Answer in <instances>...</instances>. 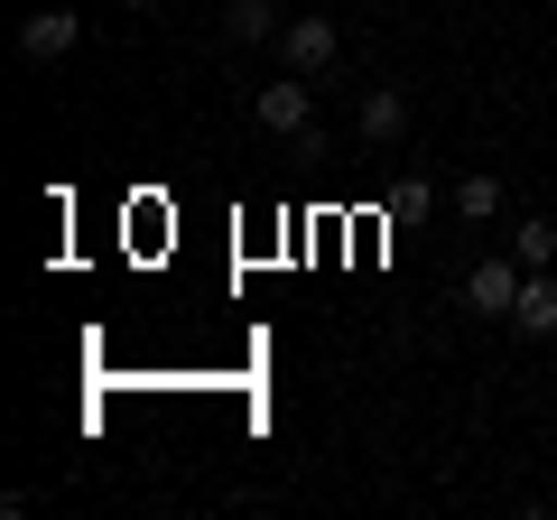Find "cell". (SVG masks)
<instances>
[{"instance_id": "6da1fadb", "label": "cell", "mask_w": 557, "mask_h": 520, "mask_svg": "<svg viewBox=\"0 0 557 520\" xmlns=\"http://www.w3.org/2000/svg\"><path fill=\"white\" fill-rule=\"evenodd\" d=\"M278 65H288V75H307V84H325V75L344 65V28L317 20V10H307V20H288V28H278Z\"/></svg>"}, {"instance_id": "7a4b0ae2", "label": "cell", "mask_w": 557, "mask_h": 520, "mask_svg": "<svg viewBox=\"0 0 557 520\" xmlns=\"http://www.w3.org/2000/svg\"><path fill=\"white\" fill-rule=\"evenodd\" d=\"M520 288H530V260H520V251H493V260L465 270V307H474V317H511Z\"/></svg>"}, {"instance_id": "3957f363", "label": "cell", "mask_w": 557, "mask_h": 520, "mask_svg": "<svg viewBox=\"0 0 557 520\" xmlns=\"http://www.w3.org/2000/svg\"><path fill=\"white\" fill-rule=\"evenodd\" d=\"M251 121L260 131H278V140H298V131H317V94H307V75H278L251 94Z\"/></svg>"}, {"instance_id": "277c9868", "label": "cell", "mask_w": 557, "mask_h": 520, "mask_svg": "<svg viewBox=\"0 0 557 520\" xmlns=\"http://www.w3.org/2000/svg\"><path fill=\"white\" fill-rule=\"evenodd\" d=\"M354 131H362V149H399L409 140V94H399V84H372V94L354 102Z\"/></svg>"}, {"instance_id": "5b68a950", "label": "cell", "mask_w": 557, "mask_h": 520, "mask_svg": "<svg viewBox=\"0 0 557 520\" xmlns=\"http://www.w3.org/2000/svg\"><path fill=\"white\" fill-rule=\"evenodd\" d=\"M75 38H84V20H75V10H38V20H20V57H28V65L75 57Z\"/></svg>"}, {"instance_id": "8992f818", "label": "cell", "mask_w": 557, "mask_h": 520, "mask_svg": "<svg viewBox=\"0 0 557 520\" xmlns=\"http://www.w3.org/2000/svg\"><path fill=\"white\" fill-rule=\"evenodd\" d=\"M278 28H288V20H278V0H223V38H233V47H270Z\"/></svg>"}, {"instance_id": "52a82bcc", "label": "cell", "mask_w": 557, "mask_h": 520, "mask_svg": "<svg viewBox=\"0 0 557 520\" xmlns=\"http://www.w3.org/2000/svg\"><path fill=\"white\" fill-rule=\"evenodd\" d=\"M511 325H520V335H539V344L557 335V270H530V288H520Z\"/></svg>"}, {"instance_id": "ba28073f", "label": "cell", "mask_w": 557, "mask_h": 520, "mask_svg": "<svg viewBox=\"0 0 557 520\" xmlns=\"http://www.w3.org/2000/svg\"><path fill=\"white\" fill-rule=\"evenodd\" d=\"M511 251L530 260V270H557V223H548V214H530V223L511 233Z\"/></svg>"}, {"instance_id": "9c48e42d", "label": "cell", "mask_w": 557, "mask_h": 520, "mask_svg": "<svg viewBox=\"0 0 557 520\" xmlns=\"http://www.w3.org/2000/svg\"><path fill=\"white\" fill-rule=\"evenodd\" d=\"M456 214L465 223H493L502 214V177H456Z\"/></svg>"}, {"instance_id": "30bf717a", "label": "cell", "mask_w": 557, "mask_h": 520, "mask_svg": "<svg viewBox=\"0 0 557 520\" xmlns=\"http://www.w3.org/2000/svg\"><path fill=\"white\" fill-rule=\"evenodd\" d=\"M121 10H168V0H121Z\"/></svg>"}]
</instances>
